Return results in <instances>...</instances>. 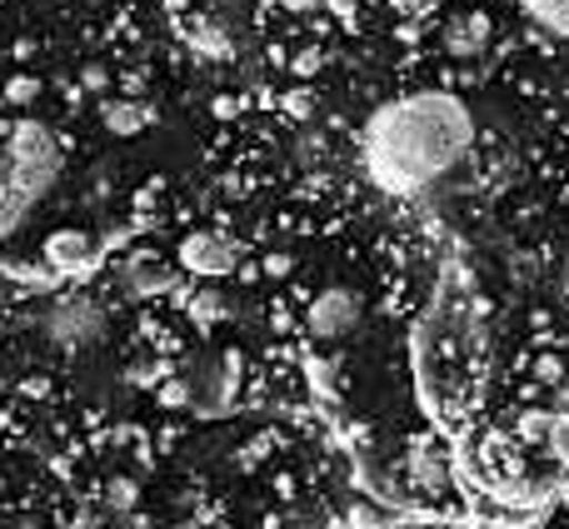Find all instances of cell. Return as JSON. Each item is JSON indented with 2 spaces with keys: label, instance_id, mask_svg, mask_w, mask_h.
<instances>
[{
  "label": "cell",
  "instance_id": "30bf717a",
  "mask_svg": "<svg viewBox=\"0 0 569 529\" xmlns=\"http://www.w3.org/2000/svg\"><path fill=\"white\" fill-rule=\"evenodd\" d=\"M90 236L86 230H76V226H66V230H56V236L46 240V260L56 264V270H76V264H86L90 260Z\"/></svg>",
  "mask_w": 569,
  "mask_h": 529
},
{
  "label": "cell",
  "instance_id": "4fadbf2b",
  "mask_svg": "<svg viewBox=\"0 0 569 529\" xmlns=\"http://www.w3.org/2000/svg\"><path fill=\"white\" fill-rule=\"evenodd\" d=\"M190 310H196L200 320H216V315H220V295H210V290L190 295Z\"/></svg>",
  "mask_w": 569,
  "mask_h": 529
},
{
  "label": "cell",
  "instance_id": "8992f818",
  "mask_svg": "<svg viewBox=\"0 0 569 529\" xmlns=\"http://www.w3.org/2000/svg\"><path fill=\"white\" fill-rule=\"evenodd\" d=\"M120 285H126L130 295H140V300H150V295H166L170 285H176V270H170L166 260L156 256V250H130L126 260H120Z\"/></svg>",
  "mask_w": 569,
  "mask_h": 529
},
{
  "label": "cell",
  "instance_id": "9c48e42d",
  "mask_svg": "<svg viewBox=\"0 0 569 529\" xmlns=\"http://www.w3.org/2000/svg\"><path fill=\"white\" fill-rule=\"evenodd\" d=\"M150 120H156V110H150L146 100H106V106H100V126H106L110 136H120V140L146 136Z\"/></svg>",
  "mask_w": 569,
  "mask_h": 529
},
{
  "label": "cell",
  "instance_id": "7c38bea8",
  "mask_svg": "<svg viewBox=\"0 0 569 529\" xmlns=\"http://www.w3.org/2000/svg\"><path fill=\"white\" fill-rule=\"evenodd\" d=\"M545 445H550L555 460L569 465V415H555V420L545 425Z\"/></svg>",
  "mask_w": 569,
  "mask_h": 529
},
{
  "label": "cell",
  "instance_id": "5bb4252c",
  "mask_svg": "<svg viewBox=\"0 0 569 529\" xmlns=\"http://www.w3.org/2000/svg\"><path fill=\"white\" fill-rule=\"evenodd\" d=\"M325 0H280V10L284 16H310V10H320Z\"/></svg>",
  "mask_w": 569,
  "mask_h": 529
},
{
  "label": "cell",
  "instance_id": "8fae6325",
  "mask_svg": "<svg viewBox=\"0 0 569 529\" xmlns=\"http://www.w3.org/2000/svg\"><path fill=\"white\" fill-rule=\"evenodd\" d=\"M520 6H525V16H535L545 30L569 40V0H520Z\"/></svg>",
  "mask_w": 569,
  "mask_h": 529
},
{
  "label": "cell",
  "instance_id": "ba28073f",
  "mask_svg": "<svg viewBox=\"0 0 569 529\" xmlns=\"http://www.w3.org/2000/svg\"><path fill=\"white\" fill-rule=\"evenodd\" d=\"M405 480L415 485L420 495H435V490H445L450 485V460H445V450L440 445H415L410 450V460H405Z\"/></svg>",
  "mask_w": 569,
  "mask_h": 529
},
{
  "label": "cell",
  "instance_id": "7a4b0ae2",
  "mask_svg": "<svg viewBox=\"0 0 569 529\" xmlns=\"http://www.w3.org/2000/svg\"><path fill=\"white\" fill-rule=\"evenodd\" d=\"M56 176H60V150L50 130L36 126V120L10 130L6 150H0V240L36 210V200L56 186Z\"/></svg>",
  "mask_w": 569,
  "mask_h": 529
},
{
  "label": "cell",
  "instance_id": "6da1fadb",
  "mask_svg": "<svg viewBox=\"0 0 569 529\" xmlns=\"http://www.w3.org/2000/svg\"><path fill=\"white\" fill-rule=\"evenodd\" d=\"M475 140V120L445 90H425V96H400L380 106L365 126V170L385 196H415V190L435 186L465 160Z\"/></svg>",
  "mask_w": 569,
  "mask_h": 529
},
{
  "label": "cell",
  "instance_id": "277c9868",
  "mask_svg": "<svg viewBox=\"0 0 569 529\" xmlns=\"http://www.w3.org/2000/svg\"><path fill=\"white\" fill-rule=\"evenodd\" d=\"M100 305L90 300L86 290H76V295H66L60 305H50V315H46V335L60 345V350H86L90 340L100 335Z\"/></svg>",
  "mask_w": 569,
  "mask_h": 529
},
{
  "label": "cell",
  "instance_id": "52a82bcc",
  "mask_svg": "<svg viewBox=\"0 0 569 529\" xmlns=\"http://www.w3.org/2000/svg\"><path fill=\"white\" fill-rule=\"evenodd\" d=\"M490 36H495L490 16H480V10H465V16H455L450 30H445V50H450L455 60H475V56H485Z\"/></svg>",
  "mask_w": 569,
  "mask_h": 529
},
{
  "label": "cell",
  "instance_id": "5b68a950",
  "mask_svg": "<svg viewBox=\"0 0 569 529\" xmlns=\"http://www.w3.org/2000/svg\"><path fill=\"white\" fill-rule=\"evenodd\" d=\"M176 260H180V270L206 275V280H220V275L236 270V240L220 236V230H196V236L180 240Z\"/></svg>",
  "mask_w": 569,
  "mask_h": 529
},
{
  "label": "cell",
  "instance_id": "3957f363",
  "mask_svg": "<svg viewBox=\"0 0 569 529\" xmlns=\"http://www.w3.org/2000/svg\"><path fill=\"white\" fill-rule=\"evenodd\" d=\"M355 325H360V295L350 285H330L305 305V330L315 340H345V335H355Z\"/></svg>",
  "mask_w": 569,
  "mask_h": 529
}]
</instances>
